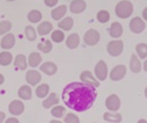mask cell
Instances as JSON below:
<instances>
[{
    "mask_svg": "<svg viewBox=\"0 0 147 123\" xmlns=\"http://www.w3.org/2000/svg\"><path fill=\"white\" fill-rule=\"evenodd\" d=\"M96 88L84 82L67 85L62 93L63 101L68 107L78 112H84L93 105L96 100Z\"/></svg>",
    "mask_w": 147,
    "mask_h": 123,
    "instance_id": "1",
    "label": "cell"
},
{
    "mask_svg": "<svg viewBox=\"0 0 147 123\" xmlns=\"http://www.w3.org/2000/svg\"><path fill=\"white\" fill-rule=\"evenodd\" d=\"M132 12H134V5L129 0H122L116 5L115 13L121 19L129 18Z\"/></svg>",
    "mask_w": 147,
    "mask_h": 123,
    "instance_id": "2",
    "label": "cell"
},
{
    "mask_svg": "<svg viewBox=\"0 0 147 123\" xmlns=\"http://www.w3.org/2000/svg\"><path fill=\"white\" fill-rule=\"evenodd\" d=\"M84 41L85 44H87L89 46H96L99 42V41H100V35H99V33L96 30L90 29L84 34Z\"/></svg>",
    "mask_w": 147,
    "mask_h": 123,
    "instance_id": "3",
    "label": "cell"
},
{
    "mask_svg": "<svg viewBox=\"0 0 147 123\" xmlns=\"http://www.w3.org/2000/svg\"><path fill=\"white\" fill-rule=\"evenodd\" d=\"M124 49V42L122 41H112L108 43L107 51L111 56H119Z\"/></svg>",
    "mask_w": 147,
    "mask_h": 123,
    "instance_id": "4",
    "label": "cell"
},
{
    "mask_svg": "<svg viewBox=\"0 0 147 123\" xmlns=\"http://www.w3.org/2000/svg\"><path fill=\"white\" fill-rule=\"evenodd\" d=\"M95 76L99 81H104L108 76V67L103 60H100L94 68Z\"/></svg>",
    "mask_w": 147,
    "mask_h": 123,
    "instance_id": "5",
    "label": "cell"
},
{
    "mask_svg": "<svg viewBox=\"0 0 147 123\" xmlns=\"http://www.w3.org/2000/svg\"><path fill=\"white\" fill-rule=\"evenodd\" d=\"M105 105L108 110L110 111H118L121 106V101L120 98L117 94H110L105 101Z\"/></svg>",
    "mask_w": 147,
    "mask_h": 123,
    "instance_id": "6",
    "label": "cell"
},
{
    "mask_svg": "<svg viewBox=\"0 0 147 123\" xmlns=\"http://www.w3.org/2000/svg\"><path fill=\"white\" fill-rule=\"evenodd\" d=\"M129 29L134 34H140L145 29V23L140 17H134L129 22Z\"/></svg>",
    "mask_w": 147,
    "mask_h": 123,
    "instance_id": "7",
    "label": "cell"
},
{
    "mask_svg": "<svg viewBox=\"0 0 147 123\" xmlns=\"http://www.w3.org/2000/svg\"><path fill=\"white\" fill-rule=\"evenodd\" d=\"M125 74H127V68L125 65L115 66L110 72V79L112 81H120L124 79Z\"/></svg>",
    "mask_w": 147,
    "mask_h": 123,
    "instance_id": "8",
    "label": "cell"
},
{
    "mask_svg": "<svg viewBox=\"0 0 147 123\" xmlns=\"http://www.w3.org/2000/svg\"><path fill=\"white\" fill-rule=\"evenodd\" d=\"M86 8V3L84 0H73L70 4V11L74 14H80Z\"/></svg>",
    "mask_w": 147,
    "mask_h": 123,
    "instance_id": "9",
    "label": "cell"
},
{
    "mask_svg": "<svg viewBox=\"0 0 147 123\" xmlns=\"http://www.w3.org/2000/svg\"><path fill=\"white\" fill-rule=\"evenodd\" d=\"M15 42H16L15 35L13 34H7L2 37L0 46H1V47L3 49L8 50V49H11L12 47L15 46Z\"/></svg>",
    "mask_w": 147,
    "mask_h": 123,
    "instance_id": "10",
    "label": "cell"
},
{
    "mask_svg": "<svg viewBox=\"0 0 147 123\" xmlns=\"http://www.w3.org/2000/svg\"><path fill=\"white\" fill-rule=\"evenodd\" d=\"M26 80L30 86H36L41 80V75L35 70H30L26 74Z\"/></svg>",
    "mask_w": 147,
    "mask_h": 123,
    "instance_id": "11",
    "label": "cell"
},
{
    "mask_svg": "<svg viewBox=\"0 0 147 123\" xmlns=\"http://www.w3.org/2000/svg\"><path fill=\"white\" fill-rule=\"evenodd\" d=\"M80 81L84 83H87V84H90L92 86H94L95 88L99 87V82L94 78V76L92 75V73L90 71H84V72L80 74Z\"/></svg>",
    "mask_w": 147,
    "mask_h": 123,
    "instance_id": "12",
    "label": "cell"
},
{
    "mask_svg": "<svg viewBox=\"0 0 147 123\" xmlns=\"http://www.w3.org/2000/svg\"><path fill=\"white\" fill-rule=\"evenodd\" d=\"M25 105L21 101H13L9 105V111L13 115H21L24 112Z\"/></svg>",
    "mask_w": 147,
    "mask_h": 123,
    "instance_id": "13",
    "label": "cell"
},
{
    "mask_svg": "<svg viewBox=\"0 0 147 123\" xmlns=\"http://www.w3.org/2000/svg\"><path fill=\"white\" fill-rule=\"evenodd\" d=\"M129 69L132 73L137 74L141 71V63L140 60L137 58L136 54H131L130 56V61H129Z\"/></svg>",
    "mask_w": 147,
    "mask_h": 123,
    "instance_id": "14",
    "label": "cell"
},
{
    "mask_svg": "<svg viewBox=\"0 0 147 123\" xmlns=\"http://www.w3.org/2000/svg\"><path fill=\"white\" fill-rule=\"evenodd\" d=\"M67 13V6L66 5H61L56 7L55 9H53L51 12V17L55 21H59L60 19H62L64 16Z\"/></svg>",
    "mask_w": 147,
    "mask_h": 123,
    "instance_id": "15",
    "label": "cell"
},
{
    "mask_svg": "<svg viewBox=\"0 0 147 123\" xmlns=\"http://www.w3.org/2000/svg\"><path fill=\"white\" fill-rule=\"evenodd\" d=\"M39 68L40 71L44 72L48 76H52V75H54L57 72V66L53 62H44Z\"/></svg>",
    "mask_w": 147,
    "mask_h": 123,
    "instance_id": "16",
    "label": "cell"
},
{
    "mask_svg": "<svg viewBox=\"0 0 147 123\" xmlns=\"http://www.w3.org/2000/svg\"><path fill=\"white\" fill-rule=\"evenodd\" d=\"M123 32H124V30H123V27L120 23H118V22L112 23V25H111V27H110L111 37H114V39H118V37H120L121 35H123Z\"/></svg>",
    "mask_w": 147,
    "mask_h": 123,
    "instance_id": "17",
    "label": "cell"
},
{
    "mask_svg": "<svg viewBox=\"0 0 147 123\" xmlns=\"http://www.w3.org/2000/svg\"><path fill=\"white\" fill-rule=\"evenodd\" d=\"M80 44V37L78 34H72L68 37L66 41V46L71 49H75L79 46Z\"/></svg>",
    "mask_w": 147,
    "mask_h": 123,
    "instance_id": "18",
    "label": "cell"
},
{
    "mask_svg": "<svg viewBox=\"0 0 147 123\" xmlns=\"http://www.w3.org/2000/svg\"><path fill=\"white\" fill-rule=\"evenodd\" d=\"M14 66L18 68L20 70H26L28 67V62H27V57L24 54H18L15 58V62H14Z\"/></svg>",
    "mask_w": 147,
    "mask_h": 123,
    "instance_id": "19",
    "label": "cell"
},
{
    "mask_svg": "<svg viewBox=\"0 0 147 123\" xmlns=\"http://www.w3.org/2000/svg\"><path fill=\"white\" fill-rule=\"evenodd\" d=\"M18 94L22 100H30L32 99V89L27 85H24L19 89Z\"/></svg>",
    "mask_w": 147,
    "mask_h": 123,
    "instance_id": "20",
    "label": "cell"
},
{
    "mask_svg": "<svg viewBox=\"0 0 147 123\" xmlns=\"http://www.w3.org/2000/svg\"><path fill=\"white\" fill-rule=\"evenodd\" d=\"M52 24L50 22H42L41 24H39V26L37 27V32L40 35H46L52 31Z\"/></svg>",
    "mask_w": 147,
    "mask_h": 123,
    "instance_id": "21",
    "label": "cell"
},
{
    "mask_svg": "<svg viewBox=\"0 0 147 123\" xmlns=\"http://www.w3.org/2000/svg\"><path fill=\"white\" fill-rule=\"evenodd\" d=\"M59 103V98L55 93L49 94V96L42 103V105L45 108H50L52 105H55Z\"/></svg>",
    "mask_w": 147,
    "mask_h": 123,
    "instance_id": "22",
    "label": "cell"
},
{
    "mask_svg": "<svg viewBox=\"0 0 147 123\" xmlns=\"http://www.w3.org/2000/svg\"><path fill=\"white\" fill-rule=\"evenodd\" d=\"M42 61L41 55L38 52H32L28 56V65L30 67H36L38 66Z\"/></svg>",
    "mask_w": 147,
    "mask_h": 123,
    "instance_id": "23",
    "label": "cell"
},
{
    "mask_svg": "<svg viewBox=\"0 0 147 123\" xmlns=\"http://www.w3.org/2000/svg\"><path fill=\"white\" fill-rule=\"evenodd\" d=\"M74 26V20L73 18L71 17H67L65 19H63L61 22H59L58 24V27L60 28V29H62L63 31H66V32H68V31H70L71 29L73 28Z\"/></svg>",
    "mask_w": 147,
    "mask_h": 123,
    "instance_id": "24",
    "label": "cell"
},
{
    "mask_svg": "<svg viewBox=\"0 0 147 123\" xmlns=\"http://www.w3.org/2000/svg\"><path fill=\"white\" fill-rule=\"evenodd\" d=\"M49 86L47 84H41L39 85L38 87L35 90V94H36V96L39 99H42V98H45V96L48 94L49 93Z\"/></svg>",
    "mask_w": 147,
    "mask_h": 123,
    "instance_id": "25",
    "label": "cell"
},
{
    "mask_svg": "<svg viewBox=\"0 0 147 123\" xmlns=\"http://www.w3.org/2000/svg\"><path fill=\"white\" fill-rule=\"evenodd\" d=\"M13 60V56L8 51H3L0 53V65L2 66H8L11 64Z\"/></svg>",
    "mask_w": 147,
    "mask_h": 123,
    "instance_id": "26",
    "label": "cell"
},
{
    "mask_svg": "<svg viewBox=\"0 0 147 123\" xmlns=\"http://www.w3.org/2000/svg\"><path fill=\"white\" fill-rule=\"evenodd\" d=\"M104 120L107 122H115V123H119L122 121V115L120 113H110V112H106L104 114Z\"/></svg>",
    "mask_w": 147,
    "mask_h": 123,
    "instance_id": "27",
    "label": "cell"
},
{
    "mask_svg": "<svg viewBox=\"0 0 147 123\" xmlns=\"http://www.w3.org/2000/svg\"><path fill=\"white\" fill-rule=\"evenodd\" d=\"M41 19H42V15L38 10H32L28 14V20L32 24L40 22Z\"/></svg>",
    "mask_w": 147,
    "mask_h": 123,
    "instance_id": "28",
    "label": "cell"
},
{
    "mask_svg": "<svg viewBox=\"0 0 147 123\" xmlns=\"http://www.w3.org/2000/svg\"><path fill=\"white\" fill-rule=\"evenodd\" d=\"M136 51L139 58L144 59L147 57V44L146 43H138L136 47Z\"/></svg>",
    "mask_w": 147,
    "mask_h": 123,
    "instance_id": "29",
    "label": "cell"
},
{
    "mask_svg": "<svg viewBox=\"0 0 147 123\" xmlns=\"http://www.w3.org/2000/svg\"><path fill=\"white\" fill-rule=\"evenodd\" d=\"M37 48L43 53H49L52 50V43L49 39H47L44 42H40L37 44Z\"/></svg>",
    "mask_w": 147,
    "mask_h": 123,
    "instance_id": "30",
    "label": "cell"
},
{
    "mask_svg": "<svg viewBox=\"0 0 147 123\" xmlns=\"http://www.w3.org/2000/svg\"><path fill=\"white\" fill-rule=\"evenodd\" d=\"M51 39L54 42L59 43V42H62L64 41V39H65V34H64L62 31L56 30L51 34Z\"/></svg>",
    "mask_w": 147,
    "mask_h": 123,
    "instance_id": "31",
    "label": "cell"
},
{
    "mask_svg": "<svg viewBox=\"0 0 147 123\" xmlns=\"http://www.w3.org/2000/svg\"><path fill=\"white\" fill-rule=\"evenodd\" d=\"M25 35L26 37L30 41H34L36 39V32L32 26H28L25 29Z\"/></svg>",
    "mask_w": 147,
    "mask_h": 123,
    "instance_id": "32",
    "label": "cell"
},
{
    "mask_svg": "<svg viewBox=\"0 0 147 123\" xmlns=\"http://www.w3.org/2000/svg\"><path fill=\"white\" fill-rule=\"evenodd\" d=\"M97 20H98V22L101 24L107 23L108 21L110 20V14H109V12L106 10L99 11L98 13H97Z\"/></svg>",
    "mask_w": 147,
    "mask_h": 123,
    "instance_id": "33",
    "label": "cell"
},
{
    "mask_svg": "<svg viewBox=\"0 0 147 123\" xmlns=\"http://www.w3.org/2000/svg\"><path fill=\"white\" fill-rule=\"evenodd\" d=\"M66 112V109L65 107H63V106H60V105H57L55 107L52 108L51 110V113L53 116H55L57 118H61L64 116V114H65Z\"/></svg>",
    "mask_w": 147,
    "mask_h": 123,
    "instance_id": "34",
    "label": "cell"
},
{
    "mask_svg": "<svg viewBox=\"0 0 147 123\" xmlns=\"http://www.w3.org/2000/svg\"><path fill=\"white\" fill-rule=\"evenodd\" d=\"M12 29V24L8 21L0 22V35H5Z\"/></svg>",
    "mask_w": 147,
    "mask_h": 123,
    "instance_id": "35",
    "label": "cell"
},
{
    "mask_svg": "<svg viewBox=\"0 0 147 123\" xmlns=\"http://www.w3.org/2000/svg\"><path fill=\"white\" fill-rule=\"evenodd\" d=\"M64 122H66V123H79L80 119H79V117H78L76 114H74V113H68V115L65 117V119H64Z\"/></svg>",
    "mask_w": 147,
    "mask_h": 123,
    "instance_id": "36",
    "label": "cell"
},
{
    "mask_svg": "<svg viewBox=\"0 0 147 123\" xmlns=\"http://www.w3.org/2000/svg\"><path fill=\"white\" fill-rule=\"evenodd\" d=\"M44 3L47 7H54L58 3V0H44Z\"/></svg>",
    "mask_w": 147,
    "mask_h": 123,
    "instance_id": "37",
    "label": "cell"
},
{
    "mask_svg": "<svg viewBox=\"0 0 147 123\" xmlns=\"http://www.w3.org/2000/svg\"><path fill=\"white\" fill-rule=\"evenodd\" d=\"M7 123H18L19 122V120L17 119V118H14V117H11V118H8L7 119V121H6Z\"/></svg>",
    "mask_w": 147,
    "mask_h": 123,
    "instance_id": "38",
    "label": "cell"
},
{
    "mask_svg": "<svg viewBox=\"0 0 147 123\" xmlns=\"http://www.w3.org/2000/svg\"><path fill=\"white\" fill-rule=\"evenodd\" d=\"M142 17H143V19L145 21H147V7L145 9L143 10V12H142Z\"/></svg>",
    "mask_w": 147,
    "mask_h": 123,
    "instance_id": "39",
    "label": "cell"
},
{
    "mask_svg": "<svg viewBox=\"0 0 147 123\" xmlns=\"http://www.w3.org/2000/svg\"><path fill=\"white\" fill-rule=\"evenodd\" d=\"M4 119H5V113L0 111V123L3 122Z\"/></svg>",
    "mask_w": 147,
    "mask_h": 123,
    "instance_id": "40",
    "label": "cell"
},
{
    "mask_svg": "<svg viewBox=\"0 0 147 123\" xmlns=\"http://www.w3.org/2000/svg\"><path fill=\"white\" fill-rule=\"evenodd\" d=\"M4 83V76L2 74H0V85H2Z\"/></svg>",
    "mask_w": 147,
    "mask_h": 123,
    "instance_id": "41",
    "label": "cell"
},
{
    "mask_svg": "<svg viewBox=\"0 0 147 123\" xmlns=\"http://www.w3.org/2000/svg\"><path fill=\"white\" fill-rule=\"evenodd\" d=\"M143 69H144V71H146L147 72V59L145 60V62H144V64H143Z\"/></svg>",
    "mask_w": 147,
    "mask_h": 123,
    "instance_id": "42",
    "label": "cell"
},
{
    "mask_svg": "<svg viewBox=\"0 0 147 123\" xmlns=\"http://www.w3.org/2000/svg\"><path fill=\"white\" fill-rule=\"evenodd\" d=\"M144 94H145V96H146V98H147V87H146L145 91H144Z\"/></svg>",
    "mask_w": 147,
    "mask_h": 123,
    "instance_id": "43",
    "label": "cell"
},
{
    "mask_svg": "<svg viewBox=\"0 0 147 123\" xmlns=\"http://www.w3.org/2000/svg\"><path fill=\"white\" fill-rule=\"evenodd\" d=\"M138 122H139V123H141V122H146V121H145V120H139Z\"/></svg>",
    "mask_w": 147,
    "mask_h": 123,
    "instance_id": "44",
    "label": "cell"
},
{
    "mask_svg": "<svg viewBox=\"0 0 147 123\" xmlns=\"http://www.w3.org/2000/svg\"><path fill=\"white\" fill-rule=\"evenodd\" d=\"M7 1H14V0H7Z\"/></svg>",
    "mask_w": 147,
    "mask_h": 123,
    "instance_id": "45",
    "label": "cell"
}]
</instances>
